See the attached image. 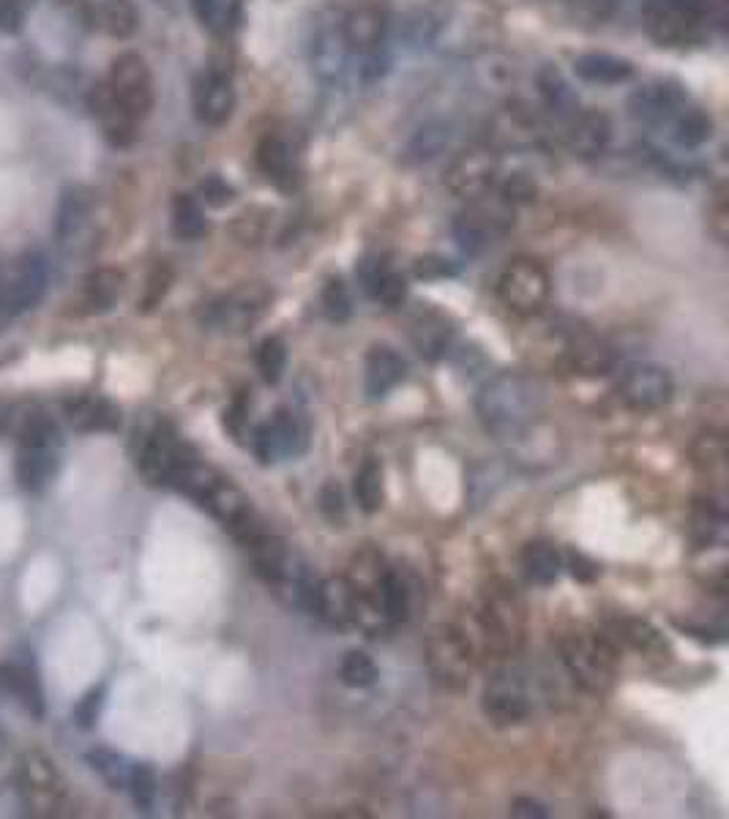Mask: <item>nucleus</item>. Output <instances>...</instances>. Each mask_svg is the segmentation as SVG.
Wrapping results in <instances>:
<instances>
[{"mask_svg": "<svg viewBox=\"0 0 729 819\" xmlns=\"http://www.w3.org/2000/svg\"><path fill=\"white\" fill-rule=\"evenodd\" d=\"M729 451H727V441L725 435H716V432H708L702 435L695 445V462L702 473H708V478L713 481H725L727 471H729V462H727Z\"/></svg>", "mask_w": 729, "mask_h": 819, "instance_id": "a19ab883", "label": "nucleus"}, {"mask_svg": "<svg viewBox=\"0 0 729 819\" xmlns=\"http://www.w3.org/2000/svg\"><path fill=\"white\" fill-rule=\"evenodd\" d=\"M478 626L497 653H514L525 639V604L517 587L506 579H489L478 604Z\"/></svg>", "mask_w": 729, "mask_h": 819, "instance_id": "20e7f679", "label": "nucleus"}, {"mask_svg": "<svg viewBox=\"0 0 729 819\" xmlns=\"http://www.w3.org/2000/svg\"><path fill=\"white\" fill-rule=\"evenodd\" d=\"M566 358L571 364L574 372L588 377H601L609 375L618 364L612 350L607 347L601 340L590 334H571L566 340Z\"/></svg>", "mask_w": 729, "mask_h": 819, "instance_id": "c85d7f7f", "label": "nucleus"}, {"mask_svg": "<svg viewBox=\"0 0 729 819\" xmlns=\"http://www.w3.org/2000/svg\"><path fill=\"white\" fill-rule=\"evenodd\" d=\"M342 36L350 55L358 58L364 69L369 71L381 61L388 39V3L385 0H353L345 14L340 17Z\"/></svg>", "mask_w": 729, "mask_h": 819, "instance_id": "39448f33", "label": "nucleus"}, {"mask_svg": "<svg viewBox=\"0 0 729 819\" xmlns=\"http://www.w3.org/2000/svg\"><path fill=\"white\" fill-rule=\"evenodd\" d=\"M235 88L227 69L211 67L194 85V115L205 127H224L233 118Z\"/></svg>", "mask_w": 729, "mask_h": 819, "instance_id": "f3484780", "label": "nucleus"}, {"mask_svg": "<svg viewBox=\"0 0 729 819\" xmlns=\"http://www.w3.org/2000/svg\"><path fill=\"white\" fill-rule=\"evenodd\" d=\"M257 168L279 189H293L301 178V153L293 136L269 132L257 142Z\"/></svg>", "mask_w": 729, "mask_h": 819, "instance_id": "6ab92c4d", "label": "nucleus"}, {"mask_svg": "<svg viewBox=\"0 0 729 819\" xmlns=\"http://www.w3.org/2000/svg\"><path fill=\"white\" fill-rule=\"evenodd\" d=\"M454 269L448 265V260L441 257H424L416 263V276L421 279H437V276H452Z\"/></svg>", "mask_w": 729, "mask_h": 819, "instance_id": "e2e57ef3", "label": "nucleus"}, {"mask_svg": "<svg viewBox=\"0 0 729 819\" xmlns=\"http://www.w3.org/2000/svg\"><path fill=\"white\" fill-rule=\"evenodd\" d=\"M104 697H107V686L104 683H99L97 688H91V691H85L80 697V702L74 705V721L77 727L80 729H93L99 724V716H102V708H104Z\"/></svg>", "mask_w": 729, "mask_h": 819, "instance_id": "5fc2aeb1", "label": "nucleus"}, {"mask_svg": "<svg viewBox=\"0 0 729 819\" xmlns=\"http://www.w3.org/2000/svg\"><path fill=\"white\" fill-rule=\"evenodd\" d=\"M20 445H36V448H61V429L47 413L26 415L20 426Z\"/></svg>", "mask_w": 729, "mask_h": 819, "instance_id": "a18cd8bd", "label": "nucleus"}, {"mask_svg": "<svg viewBox=\"0 0 729 819\" xmlns=\"http://www.w3.org/2000/svg\"><path fill=\"white\" fill-rule=\"evenodd\" d=\"M312 615L334 628L353 626V585L347 577H334L317 582L312 601Z\"/></svg>", "mask_w": 729, "mask_h": 819, "instance_id": "a878e982", "label": "nucleus"}, {"mask_svg": "<svg viewBox=\"0 0 729 819\" xmlns=\"http://www.w3.org/2000/svg\"><path fill=\"white\" fill-rule=\"evenodd\" d=\"M58 471H61V448L20 445V454L14 459V478L20 484V489L39 495L58 476Z\"/></svg>", "mask_w": 729, "mask_h": 819, "instance_id": "5701e85b", "label": "nucleus"}, {"mask_svg": "<svg viewBox=\"0 0 729 819\" xmlns=\"http://www.w3.org/2000/svg\"><path fill=\"white\" fill-rule=\"evenodd\" d=\"M340 675L342 680H345V686L350 688H369L375 686L377 678H381V669H377V664L372 661L366 653L350 650L345 661H342Z\"/></svg>", "mask_w": 729, "mask_h": 819, "instance_id": "3c124183", "label": "nucleus"}, {"mask_svg": "<svg viewBox=\"0 0 729 819\" xmlns=\"http://www.w3.org/2000/svg\"><path fill=\"white\" fill-rule=\"evenodd\" d=\"M446 145H448V127H443V123H429V127L421 129V132L407 142L405 159L407 162H429V159H435Z\"/></svg>", "mask_w": 729, "mask_h": 819, "instance_id": "49530a36", "label": "nucleus"}, {"mask_svg": "<svg viewBox=\"0 0 729 819\" xmlns=\"http://www.w3.org/2000/svg\"><path fill=\"white\" fill-rule=\"evenodd\" d=\"M544 410V385L525 372H500L476 396L484 429L497 441H519Z\"/></svg>", "mask_w": 729, "mask_h": 819, "instance_id": "f257e3e1", "label": "nucleus"}, {"mask_svg": "<svg viewBox=\"0 0 729 819\" xmlns=\"http://www.w3.org/2000/svg\"><path fill=\"white\" fill-rule=\"evenodd\" d=\"M381 604L391 626H399L411 615V590H407L405 579L396 572H391V568L381 579Z\"/></svg>", "mask_w": 729, "mask_h": 819, "instance_id": "79ce46f5", "label": "nucleus"}, {"mask_svg": "<svg viewBox=\"0 0 729 819\" xmlns=\"http://www.w3.org/2000/svg\"><path fill=\"white\" fill-rule=\"evenodd\" d=\"M9 421H11V407L0 402V432H3L6 426H9Z\"/></svg>", "mask_w": 729, "mask_h": 819, "instance_id": "338daca9", "label": "nucleus"}, {"mask_svg": "<svg viewBox=\"0 0 729 819\" xmlns=\"http://www.w3.org/2000/svg\"><path fill=\"white\" fill-rule=\"evenodd\" d=\"M574 71L579 80L593 82V85H620L634 77L631 61L609 52H585L574 61Z\"/></svg>", "mask_w": 729, "mask_h": 819, "instance_id": "2f4dec72", "label": "nucleus"}, {"mask_svg": "<svg viewBox=\"0 0 729 819\" xmlns=\"http://www.w3.org/2000/svg\"><path fill=\"white\" fill-rule=\"evenodd\" d=\"M689 102L691 99L684 88L669 80H659L639 88L628 107H631V115L645 127H669V121Z\"/></svg>", "mask_w": 729, "mask_h": 819, "instance_id": "a211bd4d", "label": "nucleus"}, {"mask_svg": "<svg viewBox=\"0 0 729 819\" xmlns=\"http://www.w3.org/2000/svg\"><path fill=\"white\" fill-rule=\"evenodd\" d=\"M88 104H91V112L97 115V121L102 123V132L107 136V142L115 148H129L134 140H138V121L129 118L126 112L118 107L115 99H112L110 85L102 82L91 91L88 97Z\"/></svg>", "mask_w": 729, "mask_h": 819, "instance_id": "b1692460", "label": "nucleus"}, {"mask_svg": "<svg viewBox=\"0 0 729 819\" xmlns=\"http://www.w3.org/2000/svg\"><path fill=\"white\" fill-rule=\"evenodd\" d=\"M547 815L549 811L533 798H517L512 803V817H517V819H547Z\"/></svg>", "mask_w": 729, "mask_h": 819, "instance_id": "69168bd1", "label": "nucleus"}, {"mask_svg": "<svg viewBox=\"0 0 729 819\" xmlns=\"http://www.w3.org/2000/svg\"><path fill=\"white\" fill-rule=\"evenodd\" d=\"M88 765L97 770L99 776L110 785L112 789H126V776H129V762L112 749H93L88 751Z\"/></svg>", "mask_w": 729, "mask_h": 819, "instance_id": "de8ad7c7", "label": "nucleus"}, {"mask_svg": "<svg viewBox=\"0 0 729 819\" xmlns=\"http://www.w3.org/2000/svg\"><path fill=\"white\" fill-rule=\"evenodd\" d=\"M82 11L93 28L118 41L132 39L140 28V11L134 0H82Z\"/></svg>", "mask_w": 729, "mask_h": 819, "instance_id": "4be33fe9", "label": "nucleus"}, {"mask_svg": "<svg viewBox=\"0 0 729 819\" xmlns=\"http://www.w3.org/2000/svg\"><path fill=\"white\" fill-rule=\"evenodd\" d=\"M618 628V637L624 639L628 648H634L642 656L650 658H667L669 645L661 637V631L656 626H650L648 620H639V617H624V620L615 623Z\"/></svg>", "mask_w": 729, "mask_h": 819, "instance_id": "f704fd0d", "label": "nucleus"}, {"mask_svg": "<svg viewBox=\"0 0 729 819\" xmlns=\"http://www.w3.org/2000/svg\"><path fill=\"white\" fill-rule=\"evenodd\" d=\"M538 88H541V97H544V102L549 104V110L557 112V115H563V121L579 110L577 97H574L571 88L566 85L560 71L544 69L541 77H538Z\"/></svg>", "mask_w": 729, "mask_h": 819, "instance_id": "37998d69", "label": "nucleus"}, {"mask_svg": "<svg viewBox=\"0 0 729 819\" xmlns=\"http://www.w3.org/2000/svg\"><path fill=\"white\" fill-rule=\"evenodd\" d=\"M708 233L719 243H727L729 235V205H727V189L719 186L713 194V203L708 205Z\"/></svg>", "mask_w": 729, "mask_h": 819, "instance_id": "6e6d98bb", "label": "nucleus"}, {"mask_svg": "<svg viewBox=\"0 0 729 819\" xmlns=\"http://www.w3.org/2000/svg\"><path fill=\"white\" fill-rule=\"evenodd\" d=\"M500 175V159L492 148L473 145L454 159L446 170V189L459 200H478L495 189Z\"/></svg>", "mask_w": 729, "mask_h": 819, "instance_id": "ddd939ff", "label": "nucleus"}, {"mask_svg": "<svg viewBox=\"0 0 729 819\" xmlns=\"http://www.w3.org/2000/svg\"><path fill=\"white\" fill-rule=\"evenodd\" d=\"M50 284V265L41 254H28L0 287V317H17L41 301Z\"/></svg>", "mask_w": 729, "mask_h": 819, "instance_id": "2eb2a0df", "label": "nucleus"}, {"mask_svg": "<svg viewBox=\"0 0 729 819\" xmlns=\"http://www.w3.org/2000/svg\"><path fill=\"white\" fill-rule=\"evenodd\" d=\"M107 85L118 107L138 123L153 110V77L145 58L138 52H123L112 61Z\"/></svg>", "mask_w": 729, "mask_h": 819, "instance_id": "9b49d317", "label": "nucleus"}, {"mask_svg": "<svg viewBox=\"0 0 729 819\" xmlns=\"http://www.w3.org/2000/svg\"><path fill=\"white\" fill-rule=\"evenodd\" d=\"M411 336H413V344H416L421 358L435 364V361L446 358L448 350H452L454 328H452V323L443 317V314L426 312V314H421L416 323H413Z\"/></svg>", "mask_w": 729, "mask_h": 819, "instance_id": "7c9ffc66", "label": "nucleus"}, {"mask_svg": "<svg viewBox=\"0 0 729 819\" xmlns=\"http://www.w3.org/2000/svg\"><path fill=\"white\" fill-rule=\"evenodd\" d=\"M568 568H571V574L579 582H593V579H598V574H601V568H598L590 557L579 555V552H571V555H568Z\"/></svg>", "mask_w": 729, "mask_h": 819, "instance_id": "680f3d73", "label": "nucleus"}, {"mask_svg": "<svg viewBox=\"0 0 729 819\" xmlns=\"http://www.w3.org/2000/svg\"><path fill=\"white\" fill-rule=\"evenodd\" d=\"M0 694L9 699H14L20 708H26L33 718L47 716V702L44 691H41V683L36 678V673L26 664L3 661L0 664Z\"/></svg>", "mask_w": 729, "mask_h": 819, "instance_id": "393cba45", "label": "nucleus"}, {"mask_svg": "<svg viewBox=\"0 0 729 819\" xmlns=\"http://www.w3.org/2000/svg\"><path fill=\"white\" fill-rule=\"evenodd\" d=\"M200 194H203V200H205V203H209V205H213V208H222V205H227V203H230V200H233V198H235L233 186H230V183H224V181H222V178H219V175H211V178H205V181H203V186H200Z\"/></svg>", "mask_w": 729, "mask_h": 819, "instance_id": "bf43d9fd", "label": "nucleus"}, {"mask_svg": "<svg viewBox=\"0 0 729 819\" xmlns=\"http://www.w3.org/2000/svg\"><path fill=\"white\" fill-rule=\"evenodd\" d=\"M194 459H200V456L194 454L192 445L183 443L168 421H159L151 429V435L142 441V448L138 454V471L148 484L168 486L170 489L178 473L192 465Z\"/></svg>", "mask_w": 729, "mask_h": 819, "instance_id": "423d86ee", "label": "nucleus"}, {"mask_svg": "<svg viewBox=\"0 0 729 819\" xmlns=\"http://www.w3.org/2000/svg\"><path fill=\"white\" fill-rule=\"evenodd\" d=\"M500 198L506 200V203H512V205L530 203V200L536 198V183H533L530 178H525V175L508 178V181L503 183V189H500Z\"/></svg>", "mask_w": 729, "mask_h": 819, "instance_id": "13d9d810", "label": "nucleus"}, {"mask_svg": "<svg viewBox=\"0 0 729 819\" xmlns=\"http://www.w3.org/2000/svg\"><path fill=\"white\" fill-rule=\"evenodd\" d=\"M727 506L719 497L697 501L695 508V538L699 546H721L727 542Z\"/></svg>", "mask_w": 729, "mask_h": 819, "instance_id": "e433bc0d", "label": "nucleus"}, {"mask_svg": "<svg viewBox=\"0 0 729 819\" xmlns=\"http://www.w3.org/2000/svg\"><path fill=\"white\" fill-rule=\"evenodd\" d=\"M522 568H525V577L533 585H555L563 574V557L553 544L547 542H533L525 546L522 552Z\"/></svg>", "mask_w": 729, "mask_h": 819, "instance_id": "72a5a7b5", "label": "nucleus"}, {"mask_svg": "<svg viewBox=\"0 0 729 819\" xmlns=\"http://www.w3.org/2000/svg\"><path fill=\"white\" fill-rule=\"evenodd\" d=\"M173 233L181 241H200L209 233V219L203 205L192 194H175L173 200Z\"/></svg>", "mask_w": 729, "mask_h": 819, "instance_id": "58836bf2", "label": "nucleus"}, {"mask_svg": "<svg viewBox=\"0 0 729 819\" xmlns=\"http://www.w3.org/2000/svg\"><path fill=\"white\" fill-rule=\"evenodd\" d=\"M355 501L364 514H377L383 508V467L377 459H366L361 471L355 473Z\"/></svg>", "mask_w": 729, "mask_h": 819, "instance_id": "ea45409f", "label": "nucleus"}, {"mask_svg": "<svg viewBox=\"0 0 729 819\" xmlns=\"http://www.w3.org/2000/svg\"><path fill=\"white\" fill-rule=\"evenodd\" d=\"M675 383L664 366L656 364H637L628 366L624 380H620V396L628 407L634 410H659L672 402Z\"/></svg>", "mask_w": 729, "mask_h": 819, "instance_id": "dca6fc26", "label": "nucleus"}, {"mask_svg": "<svg viewBox=\"0 0 729 819\" xmlns=\"http://www.w3.org/2000/svg\"><path fill=\"white\" fill-rule=\"evenodd\" d=\"M407 377V364L396 350L391 347H372L366 355V394L372 400L391 394L402 380Z\"/></svg>", "mask_w": 729, "mask_h": 819, "instance_id": "c756f323", "label": "nucleus"}, {"mask_svg": "<svg viewBox=\"0 0 729 819\" xmlns=\"http://www.w3.org/2000/svg\"><path fill=\"white\" fill-rule=\"evenodd\" d=\"M126 789H129V795H132L134 806H138L140 811H151L153 806H156V798H159L156 770H153L148 762L129 765Z\"/></svg>", "mask_w": 729, "mask_h": 819, "instance_id": "c03bdc74", "label": "nucleus"}, {"mask_svg": "<svg viewBox=\"0 0 729 819\" xmlns=\"http://www.w3.org/2000/svg\"><path fill=\"white\" fill-rule=\"evenodd\" d=\"M710 129H713V121H710L708 112L691 102L669 121V134H672V140L684 148L702 145L710 136Z\"/></svg>", "mask_w": 729, "mask_h": 819, "instance_id": "4c0bfd02", "label": "nucleus"}, {"mask_svg": "<svg viewBox=\"0 0 729 819\" xmlns=\"http://www.w3.org/2000/svg\"><path fill=\"white\" fill-rule=\"evenodd\" d=\"M426 661H429L432 673L446 686H465L473 673V645L459 628L454 626H437L426 639Z\"/></svg>", "mask_w": 729, "mask_h": 819, "instance_id": "f8f14e48", "label": "nucleus"}, {"mask_svg": "<svg viewBox=\"0 0 729 819\" xmlns=\"http://www.w3.org/2000/svg\"><path fill=\"white\" fill-rule=\"evenodd\" d=\"M323 312L325 317L334 320V323H345L353 314V299H350V290L342 279H331L323 290Z\"/></svg>", "mask_w": 729, "mask_h": 819, "instance_id": "603ef678", "label": "nucleus"}, {"mask_svg": "<svg viewBox=\"0 0 729 819\" xmlns=\"http://www.w3.org/2000/svg\"><path fill=\"white\" fill-rule=\"evenodd\" d=\"M533 686L519 669H500L484 688L482 710L495 727H517L533 716Z\"/></svg>", "mask_w": 729, "mask_h": 819, "instance_id": "1a4fd4ad", "label": "nucleus"}, {"mask_svg": "<svg viewBox=\"0 0 729 819\" xmlns=\"http://www.w3.org/2000/svg\"><path fill=\"white\" fill-rule=\"evenodd\" d=\"M22 17H26L22 0H0V33H20Z\"/></svg>", "mask_w": 729, "mask_h": 819, "instance_id": "052dcab7", "label": "nucleus"}, {"mask_svg": "<svg viewBox=\"0 0 729 819\" xmlns=\"http://www.w3.org/2000/svg\"><path fill=\"white\" fill-rule=\"evenodd\" d=\"M173 282H175L173 265L164 263V260H162V263L153 265V271L148 273V279H145V290H142L140 312L148 314V312H153V309H156L159 304H162V301L168 299Z\"/></svg>", "mask_w": 729, "mask_h": 819, "instance_id": "8fccbe9b", "label": "nucleus"}, {"mask_svg": "<svg viewBox=\"0 0 729 819\" xmlns=\"http://www.w3.org/2000/svg\"><path fill=\"white\" fill-rule=\"evenodd\" d=\"M566 145L568 151L583 159L601 156L612 140V123L598 110H577L566 118Z\"/></svg>", "mask_w": 729, "mask_h": 819, "instance_id": "412c9836", "label": "nucleus"}, {"mask_svg": "<svg viewBox=\"0 0 729 819\" xmlns=\"http://www.w3.org/2000/svg\"><path fill=\"white\" fill-rule=\"evenodd\" d=\"M88 213H91V192L82 186L67 189L58 203L55 213V235L61 241L74 239L82 230V224L88 222Z\"/></svg>", "mask_w": 729, "mask_h": 819, "instance_id": "c9c22d12", "label": "nucleus"}, {"mask_svg": "<svg viewBox=\"0 0 729 819\" xmlns=\"http://www.w3.org/2000/svg\"><path fill=\"white\" fill-rule=\"evenodd\" d=\"M257 370L269 385H276L287 370V344L279 336H269L257 347Z\"/></svg>", "mask_w": 729, "mask_h": 819, "instance_id": "09e8293b", "label": "nucleus"}, {"mask_svg": "<svg viewBox=\"0 0 729 819\" xmlns=\"http://www.w3.org/2000/svg\"><path fill=\"white\" fill-rule=\"evenodd\" d=\"M3 746H6V735H3V729H0V751H3Z\"/></svg>", "mask_w": 729, "mask_h": 819, "instance_id": "774afa93", "label": "nucleus"}, {"mask_svg": "<svg viewBox=\"0 0 729 819\" xmlns=\"http://www.w3.org/2000/svg\"><path fill=\"white\" fill-rule=\"evenodd\" d=\"M350 50L345 44V36H342L340 20H325L320 22L317 31L312 36V69L314 74L323 82L334 85L345 77L350 67Z\"/></svg>", "mask_w": 729, "mask_h": 819, "instance_id": "aec40b11", "label": "nucleus"}, {"mask_svg": "<svg viewBox=\"0 0 729 819\" xmlns=\"http://www.w3.org/2000/svg\"><path fill=\"white\" fill-rule=\"evenodd\" d=\"M192 9L205 28L219 26V17H222V6H219V0H192Z\"/></svg>", "mask_w": 729, "mask_h": 819, "instance_id": "0e129e2a", "label": "nucleus"}, {"mask_svg": "<svg viewBox=\"0 0 729 819\" xmlns=\"http://www.w3.org/2000/svg\"><path fill=\"white\" fill-rule=\"evenodd\" d=\"M249 445H252L254 456L263 465H274V462L287 459V456H298L306 448V424L301 421L298 413L282 407L276 410L274 418L254 426Z\"/></svg>", "mask_w": 729, "mask_h": 819, "instance_id": "4468645a", "label": "nucleus"}, {"mask_svg": "<svg viewBox=\"0 0 729 819\" xmlns=\"http://www.w3.org/2000/svg\"><path fill=\"white\" fill-rule=\"evenodd\" d=\"M249 396L246 394H239L233 400V405H230L227 410H224V429L233 435L235 443L241 445H249V437H252V424H249Z\"/></svg>", "mask_w": 729, "mask_h": 819, "instance_id": "864d4df0", "label": "nucleus"}, {"mask_svg": "<svg viewBox=\"0 0 729 819\" xmlns=\"http://www.w3.org/2000/svg\"><path fill=\"white\" fill-rule=\"evenodd\" d=\"M549 290H553L549 271L533 257L512 260L497 279V299L517 314L541 312L549 299Z\"/></svg>", "mask_w": 729, "mask_h": 819, "instance_id": "9d476101", "label": "nucleus"}, {"mask_svg": "<svg viewBox=\"0 0 729 819\" xmlns=\"http://www.w3.org/2000/svg\"><path fill=\"white\" fill-rule=\"evenodd\" d=\"M512 224L514 205L506 203L503 198L484 194V198L470 200L465 211L459 213L454 233L465 252H482V249L492 246L497 239H503L512 230Z\"/></svg>", "mask_w": 729, "mask_h": 819, "instance_id": "0eeeda50", "label": "nucleus"}, {"mask_svg": "<svg viewBox=\"0 0 729 819\" xmlns=\"http://www.w3.org/2000/svg\"><path fill=\"white\" fill-rule=\"evenodd\" d=\"M358 279L364 284V290L369 293V299L381 301L388 309H396L405 304L407 299V282L399 271L391 269L388 263L381 257L364 260L358 265Z\"/></svg>", "mask_w": 729, "mask_h": 819, "instance_id": "bb28decb", "label": "nucleus"}, {"mask_svg": "<svg viewBox=\"0 0 729 819\" xmlns=\"http://www.w3.org/2000/svg\"><path fill=\"white\" fill-rule=\"evenodd\" d=\"M123 273L115 269H99L88 276L85 293H82V312L85 314H104L112 312L121 299Z\"/></svg>", "mask_w": 729, "mask_h": 819, "instance_id": "473e14b6", "label": "nucleus"}, {"mask_svg": "<svg viewBox=\"0 0 729 819\" xmlns=\"http://www.w3.org/2000/svg\"><path fill=\"white\" fill-rule=\"evenodd\" d=\"M67 418L77 432H115L121 426V410L104 396H77L67 402Z\"/></svg>", "mask_w": 729, "mask_h": 819, "instance_id": "cd10ccee", "label": "nucleus"}, {"mask_svg": "<svg viewBox=\"0 0 729 819\" xmlns=\"http://www.w3.org/2000/svg\"><path fill=\"white\" fill-rule=\"evenodd\" d=\"M271 301H274V293L265 284H241L239 290H233V293L222 295V299L211 301L205 306L203 323L209 328L227 331V334H243V331H249L265 317V312L271 309Z\"/></svg>", "mask_w": 729, "mask_h": 819, "instance_id": "6e6552de", "label": "nucleus"}, {"mask_svg": "<svg viewBox=\"0 0 729 819\" xmlns=\"http://www.w3.org/2000/svg\"><path fill=\"white\" fill-rule=\"evenodd\" d=\"M320 508H323V514L328 516V522H334V525H340V522L345 519V495H342L340 484L328 481V484L320 489Z\"/></svg>", "mask_w": 729, "mask_h": 819, "instance_id": "4d7b16f0", "label": "nucleus"}, {"mask_svg": "<svg viewBox=\"0 0 729 819\" xmlns=\"http://www.w3.org/2000/svg\"><path fill=\"white\" fill-rule=\"evenodd\" d=\"M560 661L577 686L590 694L612 688L618 675V648L601 634H566L560 639Z\"/></svg>", "mask_w": 729, "mask_h": 819, "instance_id": "7ed1b4c3", "label": "nucleus"}, {"mask_svg": "<svg viewBox=\"0 0 729 819\" xmlns=\"http://www.w3.org/2000/svg\"><path fill=\"white\" fill-rule=\"evenodd\" d=\"M716 22L713 0H645V33L667 50H691L708 41Z\"/></svg>", "mask_w": 729, "mask_h": 819, "instance_id": "f03ea898", "label": "nucleus"}]
</instances>
